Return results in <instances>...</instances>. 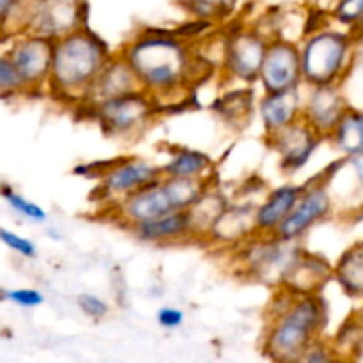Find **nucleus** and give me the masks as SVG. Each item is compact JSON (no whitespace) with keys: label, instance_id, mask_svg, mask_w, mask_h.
Wrapping results in <instances>:
<instances>
[{"label":"nucleus","instance_id":"1","mask_svg":"<svg viewBox=\"0 0 363 363\" xmlns=\"http://www.w3.org/2000/svg\"><path fill=\"white\" fill-rule=\"evenodd\" d=\"M119 53L133 69L142 91L160 106L183 98L197 77V55L177 30L138 32Z\"/></svg>","mask_w":363,"mask_h":363},{"label":"nucleus","instance_id":"2","mask_svg":"<svg viewBox=\"0 0 363 363\" xmlns=\"http://www.w3.org/2000/svg\"><path fill=\"white\" fill-rule=\"evenodd\" d=\"M328 321L321 293L296 294L279 287L268 305V321L261 350L272 362H300L315 339L323 337Z\"/></svg>","mask_w":363,"mask_h":363},{"label":"nucleus","instance_id":"3","mask_svg":"<svg viewBox=\"0 0 363 363\" xmlns=\"http://www.w3.org/2000/svg\"><path fill=\"white\" fill-rule=\"evenodd\" d=\"M112 55L108 45L89 27L57 39L46 89L59 103L78 108Z\"/></svg>","mask_w":363,"mask_h":363},{"label":"nucleus","instance_id":"4","mask_svg":"<svg viewBox=\"0 0 363 363\" xmlns=\"http://www.w3.org/2000/svg\"><path fill=\"white\" fill-rule=\"evenodd\" d=\"M209 186L211 179H177L162 176L113 204L112 218L128 229L135 223L147 222L169 213L188 211Z\"/></svg>","mask_w":363,"mask_h":363},{"label":"nucleus","instance_id":"5","mask_svg":"<svg viewBox=\"0 0 363 363\" xmlns=\"http://www.w3.org/2000/svg\"><path fill=\"white\" fill-rule=\"evenodd\" d=\"M357 43L347 28L321 27L305 35L300 45L303 85L340 84L353 64Z\"/></svg>","mask_w":363,"mask_h":363},{"label":"nucleus","instance_id":"6","mask_svg":"<svg viewBox=\"0 0 363 363\" xmlns=\"http://www.w3.org/2000/svg\"><path fill=\"white\" fill-rule=\"evenodd\" d=\"M162 106L142 89L80 108L108 138H131L155 124Z\"/></svg>","mask_w":363,"mask_h":363},{"label":"nucleus","instance_id":"7","mask_svg":"<svg viewBox=\"0 0 363 363\" xmlns=\"http://www.w3.org/2000/svg\"><path fill=\"white\" fill-rule=\"evenodd\" d=\"M303 252L300 241H286L277 234H255L238 247V264L248 279L282 287Z\"/></svg>","mask_w":363,"mask_h":363},{"label":"nucleus","instance_id":"8","mask_svg":"<svg viewBox=\"0 0 363 363\" xmlns=\"http://www.w3.org/2000/svg\"><path fill=\"white\" fill-rule=\"evenodd\" d=\"M162 177V169L145 158L128 156L110 162L98 172L96 201L103 208H112L145 184Z\"/></svg>","mask_w":363,"mask_h":363},{"label":"nucleus","instance_id":"9","mask_svg":"<svg viewBox=\"0 0 363 363\" xmlns=\"http://www.w3.org/2000/svg\"><path fill=\"white\" fill-rule=\"evenodd\" d=\"M268 43V35L248 27L227 35L220 64L227 80L245 85L257 84Z\"/></svg>","mask_w":363,"mask_h":363},{"label":"nucleus","instance_id":"10","mask_svg":"<svg viewBox=\"0 0 363 363\" xmlns=\"http://www.w3.org/2000/svg\"><path fill=\"white\" fill-rule=\"evenodd\" d=\"M333 213V195L325 177H314L303 184L296 204L277 229V236L286 241H301L315 225Z\"/></svg>","mask_w":363,"mask_h":363},{"label":"nucleus","instance_id":"11","mask_svg":"<svg viewBox=\"0 0 363 363\" xmlns=\"http://www.w3.org/2000/svg\"><path fill=\"white\" fill-rule=\"evenodd\" d=\"M259 84L264 92L301 89L303 73H301L300 45L287 38H269L261 74H259Z\"/></svg>","mask_w":363,"mask_h":363},{"label":"nucleus","instance_id":"12","mask_svg":"<svg viewBox=\"0 0 363 363\" xmlns=\"http://www.w3.org/2000/svg\"><path fill=\"white\" fill-rule=\"evenodd\" d=\"M55 41L32 32L14 35L9 57L25 82L27 92L48 87Z\"/></svg>","mask_w":363,"mask_h":363},{"label":"nucleus","instance_id":"13","mask_svg":"<svg viewBox=\"0 0 363 363\" xmlns=\"http://www.w3.org/2000/svg\"><path fill=\"white\" fill-rule=\"evenodd\" d=\"M266 137H268L266 140L268 147L279 156V165L286 174H296L303 170L314 158L321 142L325 140L303 119H298L296 123Z\"/></svg>","mask_w":363,"mask_h":363},{"label":"nucleus","instance_id":"14","mask_svg":"<svg viewBox=\"0 0 363 363\" xmlns=\"http://www.w3.org/2000/svg\"><path fill=\"white\" fill-rule=\"evenodd\" d=\"M87 0H38L28 30L52 41L87 27Z\"/></svg>","mask_w":363,"mask_h":363},{"label":"nucleus","instance_id":"15","mask_svg":"<svg viewBox=\"0 0 363 363\" xmlns=\"http://www.w3.org/2000/svg\"><path fill=\"white\" fill-rule=\"evenodd\" d=\"M350 110L340 84L332 85H308L307 94H303L301 119L325 140L332 135L344 113Z\"/></svg>","mask_w":363,"mask_h":363},{"label":"nucleus","instance_id":"16","mask_svg":"<svg viewBox=\"0 0 363 363\" xmlns=\"http://www.w3.org/2000/svg\"><path fill=\"white\" fill-rule=\"evenodd\" d=\"M131 234L140 243L155 245V247H167V245H179L195 240L194 225H191L190 213L176 211L147 222L135 223L128 227Z\"/></svg>","mask_w":363,"mask_h":363},{"label":"nucleus","instance_id":"17","mask_svg":"<svg viewBox=\"0 0 363 363\" xmlns=\"http://www.w3.org/2000/svg\"><path fill=\"white\" fill-rule=\"evenodd\" d=\"M255 204H229L216 218L204 240L216 247H240L255 236Z\"/></svg>","mask_w":363,"mask_h":363},{"label":"nucleus","instance_id":"18","mask_svg":"<svg viewBox=\"0 0 363 363\" xmlns=\"http://www.w3.org/2000/svg\"><path fill=\"white\" fill-rule=\"evenodd\" d=\"M301 89L284 92H264L257 103V116L266 135L277 133L301 119Z\"/></svg>","mask_w":363,"mask_h":363},{"label":"nucleus","instance_id":"19","mask_svg":"<svg viewBox=\"0 0 363 363\" xmlns=\"http://www.w3.org/2000/svg\"><path fill=\"white\" fill-rule=\"evenodd\" d=\"M303 184H282V186L273 188L272 191L266 194L259 204H255L254 211V225L255 234L261 236H269L275 234L280 223L286 220L291 209L296 204L300 197Z\"/></svg>","mask_w":363,"mask_h":363},{"label":"nucleus","instance_id":"20","mask_svg":"<svg viewBox=\"0 0 363 363\" xmlns=\"http://www.w3.org/2000/svg\"><path fill=\"white\" fill-rule=\"evenodd\" d=\"M137 89H140V85H138L133 69L123 59V55L119 52H116L112 55V59L105 64L101 73L98 74L92 87L89 89L87 98H85V101L78 108H84V106L92 105V103L103 101V99L113 98V96L137 91Z\"/></svg>","mask_w":363,"mask_h":363},{"label":"nucleus","instance_id":"21","mask_svg":"<svg viewBox=\"0 0 363 363\" xmlns=\"http://www.w3.org/2000/svg\"><path fill=\"white\" fill-rule=\"evenodd\" d=\"M332 279L333 266H330L321 255L308 254L307 250H303L282 287L296 294L321 293L323 287Z\"/></svg>","mask_w":363,"mask_h":363},{"label":"nucleus","instance_id":"22","mask_svg":"<svg viewBox=\"0 0 363 363\" xmlns=\"http://www.w3.org/2000/svg\"><path fill=\"white\" fill-rule=\"evenodd\" d=\"M213 160L206 152L191 147H177L169 152L165 162L160 165L162 176L177 179L209 181L213 174Z\"/></svg>","mask_w":363,"mask_h":363},{"label":"nucleus","instance_id":"23","mask_svg":"<svg viewBox=\"0 0 363 363\" xmlns=\"http://www.w3.org/2000/svg\"><path fill=\"white\" fill-rule=\"evenodd\" d=\"M333 280L346 296L363 300V240L342 252L333 266Z\"/></svg>","mask_w":363,"mask_h":363},{"label":"nucleus","instance_id":"24","mask_svg":"<svg viewBox=\"0 0 363 363\" xmlns=\"http://www.w3.org/2000/svg\"><path fill=\"white\" fill-rule=\"evenodd\" d=\"M330 144L337 152L347 158L363 152V112L347 110L328 137Z\"/></svg>","mask_w":363,"mask_h":363},{"label":"nucleus","instance_id":"25","mask_svg":"<svg viewBox=\"0 0 363 363\" xmlns=\"http://www.w3.org/2000/svg\"><path fill=\"white\" fill-rule=\"evenodd\" d=\"M227 206H229L227 199L223 197L220 191H216L213 186H209L208 190L204 191V195L188 209L191 225H194L195 240H197V238H206V234L209 233L213 223L216 222V218L222 215V211Z\"/></svg>","mask_w":363,"mask_h":363},{"label":"nucleus","instance_id":"26","mask_svg":"<svg viewBox=\"0 0 363 363\" xmlns=\"http://www.w3.org/2000/svg\"><path fill=\"white\" fill-rule=\"evenodd\" d=\"M238 0H181L184 13L194 20L218 23L236 11Z\"/></svg>","mask_w":363,"mask_h":363},{"label":"nucleus","instance_id":"27","mask_svg":"<svg viewBox=\"0 0 363 363\" xmlns=\"http://www.w3.org/2000/svg\"><path fill=\"white\" fill-rule=\"evenodd\" d=\"M0 195H2L4 201L9 204V208L13 209L14 213H18V215L23 216V218L30 220V222L43 223L46 222V218H48V215H46V211L41 208V206L28 201L27 197L18 194L16 190H13V188L7 186V184H2V186H0Z\"/></svg>","mask_w":363,"mask_h":363},{"label":"nucleus","instance_id":"28","mask_svg":"<svg viewBox=\"0 0 363 363\" xmlns=\"http://www.w3.org/2000/svg\"><path fill=\"white\" fill-rule=\"evenodd\" d=\"M23 92H27V87L13 59L9 53H0V96H16Z\"/></svg>","mask_w":363,"mask_h":363},{"label":"nucleus","instance_id":"29","mask_svg":"<svg viewBox=\"0 0 363 363\" xmlns=\"http://www.w3.org/2000/svg\"><path fill=\"white\" fill-rule=\"evenodd\" d=\"M332 20L340 27L353 30L363 20V0H337L332 7Z\"/></svg>","mask_w":363,"mask_h":363},{"label":"nucleus","instance_id":"30","mask_svg":"<svg viewBox=\"0 0 363 363\" xmlns=\"http://www.w3.org/2000/svg\"><path fill=\"white\" fill-rule=\"evenodd\" d=\"M0 300L11 301L13 305L21 308H35L45 303V296L41 291L32 287H18V289H4Z\"/></svg>","mask_w":363,"mask_h":363},{"label":"nucleus","instance_id":"31","mask_svg":"<svg viewBox=\"0 0 363 363\" xmlns=\"http://www.w3.org/2000/svg\"><path fill=\"white\" fill-rule=\"evenodd\" d=\"M335 358H339V350H337L332 342H328V340H325L323 337H319V339H315L314 342L305 350L300 362L325 363L335 360Z\"/></svg>","mask_w":363,"mask_h":363},{"label":"nucleus","instance_id":"32","mask_svg":"<svg viewBox=\"0 0 363 363\" xmlns=\"http://www.w3.org/2000/svg\"><path fill=\"white\" fill-rule=\"evenodd\" d=\"M0 241L9 250H13L14 254L21 255L25 259H34L38 255V248H35V245L28 238L20 236V234L13 233L9 229H4V227H0Z\"/></svg>","mask_w":363,"mask_h":363},{"label":"nucleus","instance_id":"33","mask_svg":"<svg viewBox=\"0 0 363 363\" xmlns=\"http://www.w3.org/2000/svg\"><path fill=\"white\" fill-rule=\"evenodd\" d=\"M78 308L84 312V315H87L89 319H94V321H101L110 314L108 303L103 298L91 293H84L78 296Z\"/></svg>","mask_w":363,"mask_h":363},{"label":"nucleus","instance_id":"34","mask_svg":"<svg viewBox=\"0 0 363 363\" xmlns=\"http://www.w3.org/2000/svg\"><path fill=\"white\" fill-rule=\"evenodd\" d=\"M156 323L165 330H176L183 326L184 312L176 307H163L156 314Z\"/></svg>","mask_w":363,"mask_h":363},{"label":"nucleus","instance_id":"35","mask_svg":"<svg viewBox=\"0 0 363 363\" xmlns=\"http://www.w3.org/2000/svg\"><path fill=\"white\" fill-rule=\"evenodd\" d=\"M344 165H346V169L353 174L354 186L360 191H363V152L344 158Z\"/></svg>","mask_w":363,"mask_h":363},{"label":"nucleus","instance_id":"36","mask_svg":"<svg viewBox=\"0 0 363 363\" xmlns=\"http://www.w3.org/2000/svg\"><path fill=\"white\" fill-rule=\"evenodd\" d=\"M13 4L14 0H0V38H4V28H6V21Z\"/></svg>","mask_w":363,"mask_h":363},{"label":"nucleus","instance_id":"37","mask_svg":"<svg viewBox=\"0 0 363 363\" xmlns=\"http://www.w3.org/2000/svg\"><path fill=\"white\" fill-rule=\"evenodd\" d=\"M351 32H353V35L357 38V41H362V39H363V20Z\"/></svg>","mask_w":363,"mask_h":363},{"label":"nucleus","instance_id":"38","mask_svg":"<svg viewBox=\"0 0 363 363\" xmlns=\"http://www.w3.org/2000/svg\"><path fill=\"white\" fill-rule=\"evenodd\" d=\"M353 319L358 323V326H360V328L363 330V307H360L357 312H354Z\"/></svg>","mask_w":363,"mask_h":363}]
</instances>
